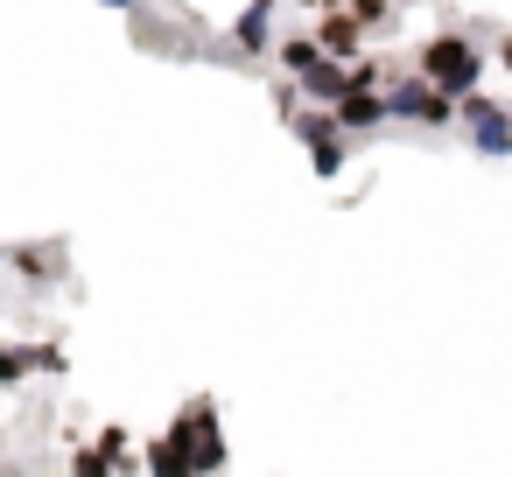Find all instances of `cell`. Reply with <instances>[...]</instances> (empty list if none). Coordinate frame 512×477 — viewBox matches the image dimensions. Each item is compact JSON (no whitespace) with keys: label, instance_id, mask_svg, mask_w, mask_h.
Masks as SVG:
<instances>
[{"label":"cell","instance_id":"cell-1","mask_svg":"<svg viewBox=\"0 0 512 477\" xmlns=\"http://www.w3.org/2000/svg\"><path fill=\"white\" fill-rule=\"evenodd\" d=\"M470 78H477V57H470V43H456V36L428 43V85H435V92H463Z\"/></svg>","mask_w":512,"mask_h":477},{"label":"cell","instance_id":"cell-2","mask_svg":"<svg viewBox=\"0 0 512 477\" xmlns=\"http://www.w3.org/2000/svg\"><path fill=\"white\" fill-rule=\"evenodd\" d=\"M393 113H414V120H449V92H435L428 78H414V85L393 99Z\"/></svg>","mask_w":512,"mask_h":477},{"label":"cell","instance_id":"cell-3","mask_svg":"<svg viewBox=\"0 0 512 477\" xmlns=\"http://www.w3.org/2000/svg\"><path fill=\"white\" fill-rule=\"evenodd\" d=\"M379 113H386V106H379V99H365V92H351V85H344V92H337V120H344V127H372V120H379Z\"/></svg>","mask_w":512,"mask_h":477},{"label":"cell","instance_id":"cell-4","mask_svg":"<svg viewBox=\"0 0 512 477\" xmlns=\"http://www.w3.org/2000/svg\"><path fill=\"white\" fill-rule=\"evenodd\" d=\"M316 43H323L330 57H351V50H358V22H351V15H337V22H323V36H316Z\"/></svg>","mask_w":512,"mask_h":477},{"label":"cell","instance_id":"cell-5","mask_svg":"<svg viewBox=\"0 0 512 477\" xmlns=\"http://www.w3.org/2000/svg\"><path fill=\"white\" fill-rule=\"evenodd\" d=\"M281 64H288V71H316V43H288Z\"/></svg>","mask_w":512,"mask_h":477},{"label":"cell","instance_id":"cell-6","mask_svg":"<svg viewBox=\"0 0 512 477\" xmlns=\"http://www.w3.org/2000/svg\"><path fill=\"white\" fill-rule=\"evenodd\" d=\"M260 29H267V8H253V15L239 22V36H246V50H260Z\"/></svg>","mask_w":512,"mask_h":477},{"label":"cell","instance_id":"cell-7","mask_svg":"<svg viewBox=\"0 0 512 477\" xmlns=\"http://www.w3.org/2000/svg\"><path fill=\"white\" fill-rule=\"evenodd\" d=\"M22 365H29L22 351H0V386H15V379H22Z\"/></svg>","mask_w":512,"mask_h":477},{"label":"cell","instance_id":"cell-8","mask_svg":"<svg viewBox=\"0 0 512 477\" xmlns=\"http://www.w3.org/2000/svg\"><path fill=\"white\" fill-rule=\"evenodd\" d=\"M505 64H512V43H505Z\"/></svg>","mask_w":512,"mask_h":477}]
</instances>
